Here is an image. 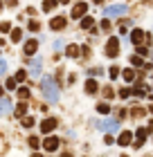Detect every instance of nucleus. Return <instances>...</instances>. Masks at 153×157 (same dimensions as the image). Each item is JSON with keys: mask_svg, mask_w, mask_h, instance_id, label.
Wrapping results in <instances>:
<instances>
[{"mask_svg": "<svg viewBox=\"0 0 153 157\" xmlns=\"http://www.w3.org/2000/svg\"><path fill=\"white\" fill-rule=\"evenodd\" d=\"M41 92L45 94V99L50 103H54V101H59V88H56V81L52 79V76H43V81H41Z\"/></svg>", "mask_w": 153, "mask_h": 157, "instance_id": "f257e3e1", "label": "nucleus"}, {"mask_svg": "<svg viewBox=\"0 0 153 157\" xmlns=\"http://www.w3.org/2000/svg\"><path fill=\"white\" fill-rule=\"evenodd\" d=\"M95 126H97V130L108 132V135H113V132L119 130V121H117V119H102V121H97Z\"/></svg>", "mask_w": 153, "mask_h": 157, "instance_id": "f03ea898", "label": "nucleus"}, {"mask_svg": "<svg viewBox=\"0 0 153 157\" xmlns=\"http://www.w3.org/2000/svg\"><path fill=\"white\" fill-rule=\"evenodd\" d=\"M126 11H128L126 5H108L106 9H104V16L110 20V18H119V16H124Z\"/></svg>", "mask_w": 153, "mask_h": 157, "instance_id": "7ed1b4c3", "label": "nucleus"}, {"mask_svg": "<svg viewBox=\"0 0 153 157\" xmlns=\"http://www.w3.org/2000/svg\"><path fill=\"white\" fill-rule=\"evenodd\" d=\"M117 52H119V41H117V38H108V43H106V54L110 56V58H115V56H117Z\"/></svg>", "mask_w": 153, "mask_h": 157, "instance_id": "20e7f679", "label": "nucleus"}, {"mask_svg": "<svg viewBox=\"0 0 153 157\" xmlns=\"http://www.w3.org/2000/svg\"><path fill=\"white\" fill-rule=\"evenodd\" d=\"M88 11V5L86 2H76L74 7H72V11H70V16L72 18H83V14Z\"/></svg>", "mask_w": 153, "mask_h": 157, "instance_id": "39448f33", "label": "nucleus"}, {"mask_svg": "<svg viewBox=\"0 0 153 157\" xmlns=\"http://www.w3.org/2000/svg\"><path fill=\"white\" fill-rule=\"evenodd\" d=\"M43 148H45L47 153H54L56 148H59V139H56V137H47L45 142H43Z\"/></svg>", "mask_w": 153, "mask_h": 157, "instance_id": "423d86ee", "label": "nucleus"}, {"mask_svg": "<svg viewBox=\"0 0 153 157\" xmlns=\"http://www.w3.org/2000/svg\"><path fill=\"white\" fill-rule=\"evenodd\" d=\"M54 128H56V119H52V117L41 123V132H45V135H47V132H52Z\"/></svg>", "mask_w": 153, "mask_h": 157, "instance_id": "0eeeda50", "label": "nucleus"}, {"mask_svg": "<svg viewBox=\"0 0 153 157\" xmlns=\"http://www.w3.org/2000/svg\"><path fill=\"white\" fill-rule=\"evenodd\" d=\"M41 67H43V61H41V56H38V58H34V61H32V65H29V74H32V76H38Z\"/></svg>", "mask_w": 153, "mask_h": 157, "instance_id": "6e6552de", "label": "nucleus"}, {"mask_svg": "<svg viewBox=\"0 0 153 157\" xmlns=\"http://www.w3.org/2000/svg\"><path fill=\"white\" fill-rule=\"evenodd\" d=\"M131 142H133V132H131V130H124L122 135H119V139H117L119 146H128Z\"/></svg>", "mask_w": 153, "mask_h": 157, "instance_id": "1a4fd4ad", "label": "nucleus"}, {"mask_svg": "<svg viewBox=\"0 0 153 157\" xmlns=\"http://www.w3.org/2000/svg\"><path fill=\"white\" fill-rule=\"evenodd\" d=\"M50 27H52V29H63V27H65V18H63V16L52 18V20H50Z\"/></svg>", "mask_w": 153, "mask_h": 157, "instance_id": "9d476101", "label": "nucleus"}, {"mask_svg": "<svg viewBox=\"0 0 153 157\" xmlns=\"http://www.w3.org/2000/svg\"><path fill=\"white\" fill-rule=\"evenodd\" d=\"M36 47H38V41H36V38H29V41L25 43V54H36Z\"/></svg>", "mask_w": 153, "mask_h": 157, "instance_id": "9b49d317", "label": "nucleus"}, {"mask_svg": "<svg viewBox=\"0 0 153 157\" xmlns=\"http://www.w3.org/2000/svg\"><path fill=\"white\" fill-rule=\"evenodd\" d=\"M11 108H14V106H11L9 99H0V115H9Z\"/></svg>", "mask_w": 153, "mask_h": 157, "instance_id": "f8f14e48", "label": "nucleus"}, {"mask_svg": "<svg viewBox=\"0 0 153 157\" xmlns=\"http://www.w3.org/2000/svg\"><path fill=\"white\" fill-rule=\"evenodd\" d=\"M146 135H149V130H146V128H138V132H135V137H138V142H135V146H142V142H144V139H146Z\"/></svg>", "mask_w": 153, "mask_h": 157, "instance_id": "ddd939ff", "label": "nucleus"}, {"mask_svg": "<svg viewBox=\"0 0 153 157\" xmlns=\"http://www.w3.org/2000/svg\"><path fill=\"white\" fill-rule=\"evenodd\" d=\"M131 41L135 43V45H140V43L144 41V31H142V29H133V34H131Z\"/></svg>", "mask_w": 153, "mask_h": 157, "instance_id": "4468645a", "label": "nucleus"}, {"mask_svg": "<svg viewBox=\"0 0 153 157\" xmlns=\"http://www.w3.org/2000/svg\"><path fill=\"white\" fill-rule=\"evenodd\" d=\"M97 90H99L97 81H92V79H90V81H86V92H88V94H95Z\"/></svg>", "mask_w": 153, "mask_h": 157, "instance_id": "2eb2a0df", "label": "nucleus"}, {"mask_svg": "<svg viewBox=\"0 0 153 157\" xmlns=\"http://www.w3.org/2000/svg\"><path fill=\"white\" fill-rule=\"evenodd\" d=\"M81 27L83 29H90V27H95V20H92L90 16H83L81 18Z\"/></svg>", "mask_w": 153, "mask_h": 157, "instance_id": "dca6fc26", "label": "nucleus"}, {"mask_svg": "<svg viewBox=\"0 0 153 157\" xmlns=\"http://www.w3.org/2000/svg\"><path fill=\"white\" fill-rule=\"evenodd\" d=\"M122 74H124V81H126V83L135 81V72H133V70H128V67H126V70L122 72Z\"/></svg>", "mask_w": 153, "mask_h": 157, "instance_id": "f3484780", "label": "nucleus"}, {"mask_svg": "<svg viewBox=\"0 0 153 157\" xmlns=\"http://www.w3.org/2000/svg\"><path fill=\"white\" fill-rule=\"evenodd\" d=\"M65 54L70 56V58H74V56H79V47H76V45H70V47L65 50Z\"/></svg>", "mask_w": 153, "mask_h": 157, "instance_id": "a211bd4d", "label": "nucleus"}, {"mask_svg": "<svg viewBox=\"0 0 153 157\" xmlns=\"http://www.w3.org/2000/svg\"><path fill=\"white\" fill-rule=\"evenodd\" d=\"M97 112H102V115H108V112H110V103H99V106H97Z\"/></svg>", "mask_w": 153, "mask_h": 157, "instance_id": "6ab92c4d", "label": "nucleus"}, {"mask_svg": "<svg viewBox=\"0 0 153 157\" xmlns=\"http://www.w3.org/2000/svg\"><path fill=\"white\" fill-rule=\"evenodd\" d=\"M21 38H23V31L21 29H14V31H11V43H18Z\"/></svg>", "mask_w": 153, "mask_h": 157, "instance_id": "aec40b11", "label": "nucleus"}, {"mask_svg": "<svg viewBox=\"0 0 153 157\" xmlns=\"http://www.w3.org/2000/svg\"><path fill=\"white\" fill-rule=\"evenodd\" d=\"M56 7V0H45V2H43V9L45 11H52Z\"/></svg>", "mask_w": 153, "mask_h": 157, "instance_id": "412c9836", "label": "nucleus"}, {"mask_svg": "<svg viewBox=\"0 0 153 157\" xmlns=\"http://www.w3.org/2000/svg\"><path fill=\"white\" fill-rule=\"evenodd\" d=\"M131 63H133L135 67H144V61H142V56H133V58H131Z\"/></svg>", "mask_w": 153, "mask_h": 157, "instance_id": "4be33fe9", "label": "nucleus"}, {"mask_svg": "<svg viewBox=\"0 0 153 157\" xmlns=\"http://www.w3.org/2000/svg\"><path fill=\"white\" fill-rule=\"evenodd\" d=\"M23 126H25V128H32V126H34V117H25V119H23Z\"/></svg>", "mask_w": 153, "mask_h": 157, "instance_id": "5701e85b", "label": "nucleus"}, {"mask_svg": "<svg viewBox=\"0 0 153 157\" xmlns=\"http://www.w3.org/2000/svg\"><path fill=\"white\" fill-rule=\"evenodd\" d=\"M16 112H18V117H21V115H25V112H27V103H18Z\"/></svg>", "mask_w": 153, "mask_h": 157, "instance_id": "b1692460", "label": "nucleus"}, {"mask_svg": "<svg viewBox=\"0 0 153 157\" xmlns=\"http://www.w3.org/2000/svg\"><path fill=\"white\" fill-rule=\"evenodd\" d=\"M38 144H41V139H38V137H29V146H32V148H38Z\"/></svg>", "mask_w": 153, "mask_h": 157, "instance_id": "393cba45", "label": "nucleus"}, {"mask_svg": "<svg viewBox=\"0 0 153 157\" xmlns=\"http://www.w3.org/2000/svg\"><path fill=\"white\" fill-rule=\"evenodd\" d=\"M5 88H7V90H14V88H16V79H7Z\"/></svg>", "mask_w": 153, "mask_h": 157, "instance_id": "a878e982", "label": "nucleus"}, {"mask_svg": "<svg viewBox=\"0 0 153 157\" xmlns=\"http://www.w3.org/2000/svg\"><path fill=\"white\" fill-rule=\"evenodd\" d=\"M5 72H7V61L0 58V74H5Z\"/></svg>", "mask_w": 153, "mask_h": 157, "instance_id": "bb28decb", "label": "nucleus"}, {"mask_svg": "<svg viewBox=\"0 0 153 157\" xmlns=\"http://www.w3.org/2000/svg\"><path fill=\"white\" fill-rule=\"evenodd\" d=\"M52 47H54V50H61V47H63V41H61V38H56V41L52 43Z\"/></svg>", "mask_w": 153, "mask_h": 157, "instance_id": "cd10ccee", "label": "nucleus"}, {"mask_svg": "<svg viewBox=\"0 0 153 157\" xmlns=\"http://www.w3.org/2000/svg\"><path fill=\"white\" fill-rule=\"evenodd\" d=\"M29 31H38V23L36 20H29Z\"/></svg>", "mask_w": 153, "mask_h": 157, "instance_id": "c85d7f7f", "label": "nucleus"}, {"mask_svg": "<svg viewBox=\"0 0 153 157\" xmlns=\"http://www.w3.org/2000/svg\"><path fill=\"white\" fill-rule=\"evenodd\" d=\"M9 29H11L9 23H2V25H0V31H2V34H5V31H9Z\"/></svg>", "mask_w": 153, "mask_h": 157, "instance_id": "c756f323", "label": "nucleus"}, {"mask_svg": "<svg viewBox=\"0 0 153 157\" xmlns=\"http://www.w3.org/2000/svg\"><path fill=\"white\" fill-rule=\"evenodd\" d=\"M117 76H119V70L117 67H110V79H117Z\"/></svg>", "mask_w": 153, "mask_h": 157, "instance_id": "7c9ffc66", "label": "nucleus"}, {"mask_svg": "<svg viewBox=\"0 0 153 157\" xmlns=\"http://www.w3.org/2000/svg\"><path fill=\"white\" fill-rule=\"evenodd\" d=\"M119 96H122V99H126V96H131V90H128V88H124V90L119 92Z\"/></svg>", "mask_w": 153, "mask_h": 157, "instance_id": "2f4dec72", "label": "nucleus"}, {"mask_svg": "<svg viewBox=\"0 0 153 157\" xmlns=\"http://www.w3.org/2000/svg\"><path fill=\"white\" fill-rule=\"evenodd\" d=\"M146 52H149V50H146V47H142V45H140V47H138V56H146Z\"/></svg>", "mask_w": 153, "mask_h": 157, "instance_id": "473e14b6", "label": "nucleus"}, {"mask_svg": "<svg viewBox=\"0 0 153 157\" xmlns=\"http://www.w3.org/2000/svg\"><path fill=\"white\" fill-rule=\"evenodd\" d=\"M18 94H21V96H23V99H25V96H27V94H29V90H27V88H21V90H18Z\"/></svg>", "mask_w": 153, "mask_h": 157, "instance_id": "72a5a7b5", "label": "nucleus"}, {"mask_svg": "<svg viewBox=\"0 0 153 157\" xmlns=\"http://www.w3.org/2000/svg\"><path fill=\"white\" fill-rule=\"evenodd\" d=\"M23 79H25V72L21 70V72H18V74H16V83H18V81H23Z\"/></svg>", "mask_w": 153, "mask_h": 157, "instance_id": "f704fd0d", "label": "nucleus"}, {"mask_svg": "<svg viewBox=\"0 0 153 157\" xmlns=\"http://www.w3.org/2000/svg\"><path fill=\"white\" fill-rule=\"evenodd\" d=\"M102 29H110V20H108V18L102 23Z\"/></svg>", "mask_w": 153, "mask_h": 157, "instance_id": "c9c22d12", "label": "nucleus"}, {"mask_svg": "<svg viewBox=\"0 0 153 157\" xmlns=\"http://www.w3.org/2000/svg\"><path fill=\"white\" fill-rule=\"evenodd\" d=\"M32 157H43V155H38V153H34V155H32Z\"/></svg>", "mask_w": 153, "mask_h": 157, "instance_id": "e433bc0d", "label": "nucleus"}, {"mask_svg": "<svg viewBox=\"0 0 153 157\" xmlns=\"http://www.w3.org/2000/svg\"><path fill=\"white\" fill-rule=\"evenodd\" d=\"M59 2H70V0H59Z\"/></svg>", "mask_w": 153, "mask_h": 157, "instance_id": "4c0bfd02", "label": "nucleus"}, {"mask_svg": "<svg viewBox=\"0 0 153 157\" xmlns=\"http://www.w3.org/2000/svg\"><path fill=\"white\" fill-rule=\"evenodd\" d=\"M0 94H2V85H0Z\"/></svg>", "mask_w": 153, "mask_h": 157, "instance_id": "58836bf2", "label": "nucleus"}]
</instances>
